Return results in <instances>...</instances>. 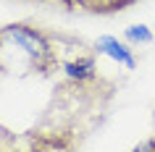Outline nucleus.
I'll return each mask as SVG.
<instances>
[{
    "mask_svg": "<svg viewBox=\"0 0 155 152\" xmlns=\"http://www.w3.org/2000/svg\"><path fill=\"white\" fill-rule=\"evenodd\" d=\"M118 84L110 76L95 73L90 79H63L55 84L42 115L24 134L26 150H79L108 121Z\"/></svg>",
    "mask_w": 155,
    "mask_h": 152,
    "instance_id": "obj_1",
    "label": "nucleus"
},
{
    "mask_svg": "<svg viewBox=\"0 0 155 152\" xmlns=\"http://www.w3.org/2000/svg\"><path fill=\"white\" fill-rule=\"evenodd\" d=\"M61 71L53 26L24 18L0 26V76H40L50 79Z\"/></svg>",
    "mask_w": 155,
    "mask_h": 152,
    "instance_id": "obj_2",
    "label": "nucleus"
},
{
    "mask_svg": "<svg viewBox=\"0 0 155 152\" xmlns=\"http://www.w3.org/2000/svg\"><path fill=\"white\" fill-rule=\"evenodd\" d=\"M95 47H97L100 55H108L113 58V60H118L121 66H126V68H137V58H134V53H131L129 45H124V42H118L116 37H100L97 42H95Z\"/></svg>",
    "mask_w": 155,
    "mask_h": 152,
    "instance_id": "obj_3",
    "label": "nucleus"
},
{
    "mask_svg": "<svg viewBox=\"0 0 155 152\" xmlns=\"http://www.w3.org/2000/svg\"><path fill=\"white\" fill-rule=\"evenodd\" d=\"M139 3L142 0H76V8L95 13V16H116V13H124Z\"/></svg>",
    "mask_w": 155,
    "mask_h": 152,
    "instance_id": "obj_4",
    "label": "nucleus"
},
{
    "mask_svg": "<svg viewBox=\"0 0 155 152\" xmlns=\"http://www.w3.org/2000/svg\"><path fill=\"white\" fill-rule=\"evenodd\" d=\"M97 55L100 53H87L74 60H66L61 66V71H63V76H71V79H90L97 73Z\"/></svg>",
    "mask_w": 155,
    "mask_h": 152,
    "instance_id": "obj_5",
    "label": "nucleus"
},
{
    "mask_svg": "<svg viewBox=\"0 0 155 152\" xmlns=\"http://www.w3.org/2000/svg\"><path fill=\"white\" fill-rule=\"evenodd\" d=\"M18 5H40L48 11H61V13H74L76 11V0H13Z\"/></svg>",
    "mask_w": 155,
    "mask_h": 152,
    "instance_id": "obj_6",
    "label": "nucleus"
},
{
    "mask_svg": "<svg viewBox=\"0 0 155 152\" xmlns=\"http://www.w3.org/2000/svg\"><path fill=\"white\" fill-rule=\"evenodd\" d=\"M124 37L129 42H134V45H147V42H153V32H150L147 26H142V24L129 26V29L124 32Z\"/></svg>",
    "mask_w": 155,
    "mask_h": 152,
    "instance_id": "obj_7",
    "label": "nucleus"
},
{
    "mask_svg": "<svg viewBox=\"0 0 155 152\" xmlns=\"http://www.w3.org/2000/svg\"><path fill=\"white\" fill-rule=\"evenodd\" d=\"M16 147H18V136L0 123V152L3 150H16Z\"/></svg>",
    "mask_w": 155,
    "mask_h": 152,
    "instance_id": "obj_8",
    "label": "nucleus"
}]
</instances>
